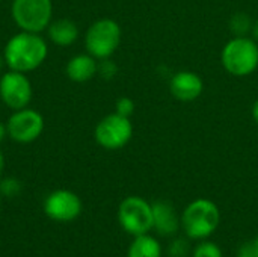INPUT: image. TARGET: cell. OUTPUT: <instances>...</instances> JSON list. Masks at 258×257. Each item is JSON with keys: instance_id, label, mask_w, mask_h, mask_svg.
Segmentation results:
<instances>
[{"instance_id": "cell-3", "label": "cell", "mask_w": 258, "mask_h": 257, "mask_svg": "<svg viewBox=\"0 0 258 257\" xmlns=\"http://www.w3.org/2000/svg\"><path fill=\"white\" fill-rule=\"evenodd\" d=\"M224 68L236 76L245 77L258 68V44L255 39L236 36L225 44L221 53Z\"/></svg>"}, {"instance_id": "cell-19", "label": "cell", "mask_w": 258, "mask_h": 257, "mask_svg": "<svg viewBox=\"0 0 258 257\" xmlns=\"http://www.w3.org/2000/svg\"><path fill=\"white\" fill-rule=\"evenodd\" d=\"M21 191V183L15 177H6L0 180V195L15 197Z\"/></svg>"}, {"instance_id": "cell-6", "label": "cell", "mask_w": 258, "mask_h": 257, "mask_svg": "<svg viewBox=\"0 0 258 257\" xmlns=\"http://www.w3.org/2000/svg\"><path fill=\"white\" fill-rule=\"evenodd\" d=\"M118 221L124 232L132 236L153 230V206L142 197H125L118 208Z\"/></svg>"}, {"instance_id": "cell-28", "label": "cell", "mask_w": 258, "mask_h": 257, "mask_svg": "<svg viewBox=\"0 0 258 257\" xmlns=\"http://www.w3.org/2000/svg\"><path fill=\"white\" fill-rule=\"evenodd\" d=\"M3 64H5V59H3V56H0V70H2V67H3Z\"/></svg>"}, {"instance_id": "cell-18", "label": "cell", "mask_w": 258, "mask_h": 257, "mask_svg": "<svg viewBox=\"0 0 258 257\" xmlns=\"http://www.w3.org/2000/svg\"><path fill=\"white\" fill-rule=\"evenodd\" d=\"M168 254L169 257H187L192 254V248L189 245V241L184 238H175L171 241L168 247Z\"/></svg>"}, {"instance_id": "cell-7", "label": "cell", "mask_w": 258, "mask_h": 257, "mask_svg": "<svg viewBox=\"0 0 258 257\" xmlns=\"http://www.w3.org/2000/svg\"><path fill=\"white\" fill-rule=\"evenodd\" d=\"M133 136V126L130 118L119 114H109L98 121L94 130L97 144L106 150H119L125 147Z\"/></svg>"}, {"instance_id": "cell-1", "label": "cell", "mask_w": 258, "mask_h": 257, "mask_svg": "<svg viewBox=\"0 0 258 257\" xmlns=\"http://www.w3.org/2000/svg\"><path fill=\"white\" fill-rule=\"evenodd\" d=\"M48 56L47 41L41 33L20 30L11 36L3 48V59L9 70L30 73L39 68Z\"/></svg>"}, {"instance_id": "cell-23", "label": "cell", "mask_w": 258, "mask_h": 257, "mask_svg": "<svg viewBox=\"0 0 258 257\" xmlns=\"http://www.w3.org/2000/svg\"><path fill=\"white\" fill-rule=\"evenodd\" d=\"M8 136V129H6V123L0 121V142Z\"/></svg>"}, {"instance_id": "cell-26", "label": "cell", "mask_w": 258, "mask_h": 257, "mask_svg": "<svg viewBox=\"0 0 258 257\" xmlns=\"http://www.w3.org/2000/svg\"><path fill=\"white\" fill-rule=\"evenodd\" d=\"M3 170H5V156H3V151L0 150V177L3 174Z\"/></svg>"}, {"instance_id": "cell-12", "label": "cell", "mask_w": 258, "mask_h": 257, "mask_svg": "<svg viewBox=\"0 0 258 257\" xmlns=\"http://www.w3.org/2000/svg\"><path fill=\"white\" fill-rule=\"evenodd\" d=\"M153 230L160 236H174L180 229V215L166 200H157L153 204Z\"/></svg>"}, {"instance_id": "cell-10", "label": "cell", "mask_w": 258, "mask_h": 257, "mask_svg": "<svg viewBox=\"0 0 258 257\" xmlns=\"http://www.w3.org/2000/svg\"><path fill=\"white\" fill-rule=\"evenodd\" d=\"M44 212L48 218L60 223L76 220L82 212V200L77 194L68 189L51 192L44 201Z\"/></svg>"}, {"instance_id": "cell-25", "label": "cell", "mask_w": 258, "mask_h": 257, "mask_svg": "<svg viewBox=\"0 0 258 257\" xmlns=\"http://www.w3.org/2000/svg\"><path fill=\"white\" fill-rule=\"evenodd\" d=\"M251 32H252V36H254V39H255V41L258 42V18H257V21L252 24V30H251Z\"/></svg>"}, {"instance_id": "cell-4", "label": "cell", "mask_w": 258, "mask_h": 257, "mask_svg": "<svg viewBox=\"0 0 258 257\" xmlns=\"http://www.w3.org/2000/svg\"><path fill=\"white\" fill-rule=\"evenodd\" d=\"M121 42V27L112 18H100L94 21L85 35V47L95 59L110 58Z\"/></svg>"}, {"instance_id": "cell-24", "label": "cell", "mask_w": 258, "mask_h": 257, "mask_svg": "<svg viewBox=\"0 0 258 257\" xmlns=\"http://www.w3.org/2000/svg\"><path fill=\"white\" fill-rule=\"evenodd\" d=\"M252 118H254V121L258 124V100H255V103L252 106Z\"/></svg>"}, {"instance_id": "cell-21", "label": "cell", "mask_w": 258, "mask_h": 257, "mask_svg": "<svg viewBox=\"0 0 258 257\" xmlns=\"http://www.w3.org/2000/svg\"><path fill=\"white\" fill-rule=\"evenodd\" d=\"M115 112L122 115V117H127L130 118L135 112V101L130 98V97H121L116 100L115 103Z\"/></svg>"}, {"instance_id": "cell-16", "label": "cell", "mask_w": 258, "mask_h": 257, "mask_svg": "<svg viewBox=\"0 0 258 257\" xmlns=\"http://www.w3.org/2000/svg\"><path fill=\"white\" fill-rule=\"evenodd\" d=\"M252 21L245 12H237L230 20V30L236 36H246L249 30H252Z\"/></svg>"}, {"instance_id": "cell-2", "label": "cell", "mask_w": 258, "mask_h": 257, "mask_svg": "<svg viewBox=\"0 0 258 257\" xmlns=\"http://www.w3.org/2000/svg\"><path fill=\"white\" fill-rule=\"evenodd\" d=\"M181 230L190 241L209 239L221 224V211L218 204L209 198H197L190 201L180 215Z\"/></svg>"}, {"instance_id": "cell-22", "label": "cell", "mask_w": 258, "mask_h": 257, "mask_svg": "<svg viewBox=\"0 0 258 257\" xmlns=\"http://www.w3.org/2000/svg\"><path fill=\"white\" fill-rule=\"evenodd\" d=\"M236 257H257L255 256V253H254V248H252L251 241H249V242H243V244L239 247Z\"/></svg>"}, {"instance_id": "cell-9", "label": "cell", "mask_w": 258, "mask_h": 257, "mask_svg": "<svg viewBox=\"0 0 258 257\" xmlns=\"http://www.w3.org/2000/svg\"><path fill=\"white\" fill-rule=\"evenodd\" d=\"M33 97V88L26 73L9 70L0 77V98L12 111L29 106Z\"/></svg>"}, {"instance_id": "cell-8", "label": "cell", "mask_w": 258, "mask_h": 257, "mask_svg": "<svg viewBox=\"0 0 258 257\" xmlns=\"http://www.w3.org/2000/svg\"><path fill=\"white\" fill-rule=\"evenodd\" d=\"M44 117L30 108L14 111L6 121L8 136L18 144H29L36 141L44 132Z\"/></svg>"}, {"instance_id": "cell-20", "label": "cell", "mask_w": 258, "mask_h": 257, "mask_svg": "<svg viewBox=\"0 0 258 257\" xmlns=\"http://www.w3.org/2000/svg\"><path fill=\"white\" fill-rule=\"evenodd\" d=\"M116 73H118V67H116V64L110 58L100 59L98 68H97V74H100L106 80H110V79H113L116 76Z\"/></svg>"}, {"instance_id": "cell-27", "label": "cell", "mask_w": 258, "mask_h": 257, "mask_svg": "<svg viewBox=\"0 0 258 257\" xmlns=\"http://www.w3.org/2000/svg\"><path fill=\"white\" fill-rule=\"evenodd\" d=\"M251 244H252V248H254V253H255V256L258 257V235L251 241Z\"/></svg>"}, {"instance_id": "cell-14", "label": "cell", "mask_w": 258, "mask_h": 257, "mask_svg": "<svg viewBox=\"0 0 258 257\" xmlns=\"http://www.w3.org/2000/svg\"><path fill=\"white\" fill-rule=\"evenodd\" d=\"M47 35L53 44L59 47H68L77 41L79 27L70 18H59L54 21L51 20V23L47 27Z\"/></svg>"}, {"instance_id": "cell-17", "label": "cell", "mask_w": 258, "mask_h": 257, "mask_svg": "<svg viewBox=\"0 0 258 257\" xmlns=\"http://www.w3.org/2000/svg\"><path fill=\"white\" fill-rule=\"evenodd\" d=\"M192 257H224L221 247L216 242L209 239L198 241V244L192 248Z\"/></svg>"}, {"instance_id": "cell-5", "label": "cell", "mask_w": 258, "mask_h": 257, "mask_svg": "<svg viewBox=\"0 0 258 257\" xmlns=\"http://www.w3.org/2000/svg\"><path fill=\"white\" fill-rule=\"evenodd\" d=\"M11 15L20 30L41 33L53 17L51 0H12Z\"/></svg>"}, {"instance_id": "cell-15", "label": "cell", "mask_w": 258, "mask_h": 257, "mask_svg": "<svg viewBox=\"0 0 258 257\" xmlns=\"http://www.w3.org/2000/svg\"><path fill=\"white\" fill-rule=\"evenodd\" d=\"M163 250L157 238L150 233L133 236V241L127 250V257H162Z\"/></svg>"}, {"instance_id": "cell-13", "label": "cell", "mask_w": 258, "mask_h": 257, "mask_svg": "<svg viewBox=\"0 0 258 257\" xmlns=\"http://www.w3.org/2000/svg\"><path fill=\"white\" fill-rule=\"evenodd\" d=\"M97 68H98L97 59L91 56L89 53H82V55L73 56L67 62L65 74L70 80L83 83V82L91 80L97 74Z\"/></svg>"}, {"instance_id": "cell-11", "label": "cell", "mask_w": 258, "mask_h": 257, "mask_svg": "<svg viewBox=\"0 0 258 257\" xmlns=\"http://www.w3.org/2000/svg\"><path fill=\"white\" fill-rule=\"evenodd\" d=\"M204 89L203 79L194 71H178L172 76L169 82V91L178 101H194Z\"/></svg>"}]
</instances>
